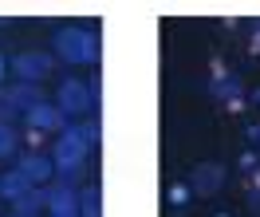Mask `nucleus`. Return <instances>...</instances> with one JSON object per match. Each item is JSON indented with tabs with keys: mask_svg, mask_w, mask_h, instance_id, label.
I'll use <instances>...</instances> for the list:
<instances>
[{
	"mask_svg": "<svg viewBox=\"0 0 260 217\" xmlns=\"http://www.w3.org/2000/svg\"><path fill=\"white\" fill-rule=\"evenodd\" d=\"M51 48L59 51L67 64H95L99 40H95V32H91V28H55Z\"/></svg>",
	"mask_w": 260,
	"mask_h": 217,
	"instance_id": "f257e3e1",
	"label": "nucleus"
},
{
	"mask_svg": "<svg viewBox=\"0 0 260 217\" xmlns=\"http://www.w3.org/2000/svg\"><path fill=\"white\" fill-rule=\"evenodd\" d=\"M87 154H91V146L83 142V134L75 131V127H67V131L59 134V142H55L51 162H55V170L63 174L67 182H75V178L83 174V166H87Z\"/></svg>",
	"mask_w": 260,
	"mask_h": 217,
	"instance_id": "f03ea898",
	"label": "nucleus"
},
{
	"mask_svg": "<svg viewBox=\"0 0 260 217\" xmlns=\"http://www.w3.org/2000/svg\"><path fill=\"white\" fill-rule=\"evenodd\" d=\"M91 91H87V83L83 79H63L59 83V99H55V107L63 111V115H87L91 111Z\"/></svg>",
	"mask_w": 260,
	"mask_h": 217,
	"instance_id": "7ed1b4c3",
	"label": "nucleus"
},
{
	"mask_svg": "<svg viewBox=\"0 0 260 217\" xmlns=\"http://www.w3.org/2000/svg\"><path fill=\"white\" fill-rule=\"evenodd\" d=\"M221 185H225V166H217V162H201V166H193V178H189L193 198H213Z\"/></svg>",
	"mask_w": 260,
	"mask_h": 217,
	"instance_id": "20e7f679",
	"label": "nucleus"
},
{
	"mask_svg": "<svg viewBox=\"0 0 260 217\" xmlns=\"http://www.w3.org/2000/svg\"><path fill=\"white\" fill-rule=\"evenodd\" d=\"M51 55H44V51H24V55H16L12 59V71L20 75V83H40L44 75L51 71Z\"/></svg>",
	"mask_w": 260,
	"mask_h": 217,
	"instance_id": "39448f33",
	"label": "nucleus"
},
{
	"mask_svg": "<svg viewBox=\"0 0 260 217\" xmlns=\"http://www.w3.org/2000/svg\"><path fill=\"white\" fill-rule=\"evenodd\" d=\"M48 190V213L51 217H67V213H79V190L71 182H59V185H44Z\"/></svg>",
	"mask_w": 260,
	"mask_h": 217,
	"instance_id": "423d86ee",
	"label": "nucleus"
},
{
	"mask_svg": "<svg viewBox=\"0 0 260 217\" xmlns=\"http://www.w3.org/2000/svg\"><path fill=\"white\" fill-rule=\"evenodd\" d=\"M16 170L28 178L32 185H48L51 182V174H55V162H51L48 154H16Z\"/></svg>",
	"mask_w": 260,
	"mask_h": 217,
	"instance_id": "0eeeda50",
	"label": "nucleus"
},
{
	"mask_svg": "<svg viewBox=\"0 0 260 217\" xmlns=\"http://www.w3.org/2000/svg\"><path fill=\"white\" fill-rule=\"evenodd\" d=\"M4 95H8V103L16 107L20 115H28L32 107H40V103H44L40 83H12V87H4Z\"/></svg>",
	"mask_w": 260,
	"mask_h": 217,
	"instance_id": "6e6552de",
	"label": "nucleus"
},
{
	"mask_svg": "<svg viewBox=\"0 0 260 217\" xmlns=\"http://www.w3.org/2000/svg\"><path fill=\"white\" fill-rule=\"evenodd\" d=\"M28 122H32L36 131H59V127H67L63 122V111H59V107H55V103H40V107H32V111H28Z\"/></svg>",
	"mask_w": 260,
	"mask_h": 217,
	"instance_id": "1a4fd4ad",
	"label": "nucleus"
},
{
	"mask_svg": "<svg viewBox=\"0 0 260 217\" xmlns=\"http://www.w3.org/2000/svg\"><path fill=\"white\" fill-rule=\"evenodd\" d=\"M44 209H48V190L44 185H32L20 201H12V213L16 217H40Z\"/></svg>",
	"mask_w": 260,
	"mask_h": 217,
	"instance_id": "9d476101",
	"label": "nucleus"
},
{
	"mask_svg": "<svg viewBox=\"0 0 260 217\" xmlns=\"http://www.w3.org/2000/svg\"><path fill=\"white\" fill-rule=\"evenodd\" d=\"M205 91H209L213 99L229 103V99H241V95H244V83L237 79V75H229V71H225V75H213L209 83H205Z\"/></svg>",
	"mask_w": 260,
	"mask_h": 217,
	"instance_id": "9b49d317",
	"label": "nucleus"
},
{
	"mask_svg": "<svg viewBox=\"0 0 260 217\" xmlns=\"http://www.w3.org/2000/svg\"><path fill=\"white\" fill-rule=\"evenodd\" d=\"M28 190H32V182H28V178H24L16 166L0 174V201H20Z\"/></svg>",
	"mask_w": 260,
	"mask_h": 217,
	"instance_id": "f8f14e48",
	"label": "nucleus"
},
{
	"mask_svg": "<svg viewBox=\"0 0 260 217\" xmlns=\"http://www.w3.org/2000/svg\"><path fill=\"white\" fill-rule=\"evenodd\" d=\"M103 201H99V185H83L79 190V217H99Z\"/></svg>",
	"mask_w": 260,
	"mask_h": 217,
	"instance_id": "ddd939ff",
	"label": "nucleus"
},
{
	"mask_svg": "<svg viewBox=\"0 0 260 217\" xmlns=\"http://www.w3.org/2000/svg\"><path fill=\"white\" fill-rule=\"evenodd\" d=\"M166 198H170V205H174V217H181V209H185L189 198H193V190H189V182H174L170 190H166Z\"/></svg>",
	"mask_w": 260,
	"mask_h": 217,
	"instance_id": "4468645a",
	"label": "nucleus"
},
{
	"mask_svg": "<svg viewBox=\"0 0 260 217\" xmlns=\"http://www.w3.org/2000/svg\"><path fill=\"white\" fill-rule=\"evenodd\" d=\"M16 127H12V122H0V158H12V154H16Z\"/></svg>",
	"mask_w": 260,
	"mask_h": 217,
	"instance_id": "2eb2a0df",
	"label": "nucleus"
},
{
	"mask_svg": "<svg viewBox=\"0 0 260 217\" xmlns=\"http://www.w3.org/2000/svg\"><path fill=\"white\" fill-rule=\"evenodd\" d=\"M237 166H241L244 174H252V170L260 166V154L252 150V146H248V150H241V158H237Z\"/></svg>",
	"mask_w": 260,
	"mask_h": 217,
	"instance_id": "dca6fc26",
	"label": "nucleus"
},
{
	"mask_svg": "<svg viewBox=\"0 0 260 217\" xmlns=\"http://www.w3.org/2000/svg\"><path fill=\"white\" fill-rule=\"evenodd\" d=\"M16 118H20V111L12 107V103H8V95L0 91V122H16Z\"/></svg>",
	"mask_w": 260,
	"mask_h": 217,
	"instance_id": "f3484780",
	"label": "nucleus"
},
{
	"mask_svg": "<svg viewBox=\"0 0 260 217\" xmlns=\"http://www.w3.org/2000/svg\"><path fill=\"white\" fill-rule=\"evenodd\" d=\"M75 131L83 134V142H87V146H95V142H99V122H79Z\"/></svg>",
	"mask_w": 260,
	"mask_h": 217,
	"instance_id": "a211bd4d",
	"label": "nucleus"
},
{
	"mask_svg": "<svg viewBox=\"0 0 260 217\" xmlns=\"http://www.w3.org/2000/svg\"><path fill=\"white\" fill-rule=\"evenodd\" d=\"M244 138H248L252 146H260V122H244Z\"/></svg>",
	"mask_w": 260,
	"mask_h": 217,
	"instance_id": "6ab92c4d",
	"label": "nucleus"
},
{
	"mask_svg": "<svg viewBox=\"0 0 260 217\" xmlns=\"http://www.w3.org/2000/svg\"><path fill=\"white\" fill-rule=\"evenodd\" d=\"M244 198H248V209H252V217H260V190H244Z\"/></svg>",
	"mask_w": 260,
	"mask_h": 217,
	"instance_id": "aec40b11",
	"label": "nucleus"
},
{
	"mask_svg": "<svg viewBox=\"0 0 260 217\" xmlns=\"http://www.w3.org/2000/svg\"><path fill=\"white\" fill-rule=\"evenodd\" d=\"M225 107H229V115H241L244 107H248V99H244V95H241V99H229Z\"/></svg>",
	"mask_w": 260,
	"mask_h": 217,
	"instance_id": "412c9836",
	"label": "nucleus"
},
{
	"mask_svg": "<svg viewBox=\"0 0 260 217\" xmlns=\"http://www.w3.org/2000/svg\"><path fill=\"white\" fill-rule=\"evenodd\" d=\"M87 91H91V99H99V91H103V79H99V71L87 79Z\"/></svg>",
	"mask_w": 260,
	"mask_h": 217,
	"instance_id": "4be33fe9",
	"label": "nucleus"
},
{
	"mask_svg": "<svg viewBox=\"0 0 260 217\" xmlns=\"http://www.w3.org/2000/svg\"><path fill=\"white\" fill-rule=\"evenodd\" d=\"M248 51H252V55H260V24L252 28V36H248Z\"/></svg>",
	"mask_w": 260,
	"mask_h": 217,
	"instance_id": "5701e85b",
	"label": "nucleus"
},
{
	"mask_svg": "<svg viewBox=\"0 0 260 217\" xmlns=\"http://www.w3.org/2000/svg\"><path fill=\"white\" fill-rule=\"evenodd\" d=\"M28 142H32V150H40V142H44V131H36V127H28Z\"/></svg>",
	"mask_w": 260,
	"mask_h": 217,
	"instance_id": "b1692460",
	"label": "nucleus"
},
{
	"mask_svg": "<svg viewBox=\"0 0 260 217\" xmlns=\"http://www.w3.org/2000/svg\"><path fill=\"white\" fill-rule=\"evenodd\" d=\"M244 190H260V166L248 174V182H244Z\"/></svg>",
	"mask_w": 260,
	"mask_h": 217,
	"instance_id": "393cba45",
	"label": "nucleus"
},
{
	"mask_svg": "<svg viewBox=\"0 0 260 217\" xmlns=\"http://www.w3.org/2000/svg\"><path fill=\"white\" fill-rule=\"evenodd\" d=\"M248 103H256V107H260V87H256V91H248Z\"/></svg>",
	"mask_w": 260,
	"mask_h": 217,
	"instance_id": "a878e982",
	"label": "nucleus"
},
{
	"mask_svg": "<svg viewBox=\"0 0 260 217\" xmlns=\"http://www.w3.org/2000/svg\"><path fill=\"white\" fill-rule=\"evenodd\" d=\"M0 83H4V55H0Z\"/></svg>",
	"mask_w": 260,
	"mask_h": 217,
	"instance_id": "bb28decb",
	"label": "nucleus"
},
{
	"mask_svg": "<svg viewBox=\"0 0 260 217\" xmlns=\"http://www.w3.org/2000/svg\"><path fill=\"white\" fill-rule=\"evenodd\" d=\"M213 217H233V213H213Z\"/></svg>",
	"mask_w": 260,
	"mask_h": 217,
	"instance_id": "cd10ccee",
	"label": "nucleus"
},
{
	"mask_svg": "<svg viewBox=\"0 0 260 217\" xmlns=\"http://www.w3.org/2000/svg\"><path fill=\"white\" fill-rule=\"evenodd\" d=\"M67 217H79V213H67Z\"/></svg>",
	"mask_w": 260,
	"mask_h": 217,
	"instance_id": "c85d7f7f",
	"label": "nucleus"
},
{
	"mask_svg": "<svg viewBox=\"0 0 260 217\" xmlns=\"http://www.w3.org/2000/svg\"><path fill=\"white\" fill-rule=\"evenodd\" d=\"M8 217H16V213H8Z\"/></svg>",
	"mask_w": 260,
	"mask_h": 217,
	"instance_id": "c756f323",
	"label": "nucleus"
}]
</instances>
